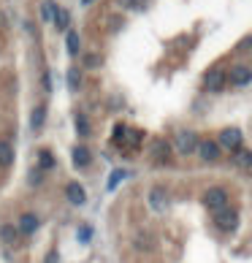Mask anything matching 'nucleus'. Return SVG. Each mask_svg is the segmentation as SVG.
Segmentation results:
<instances>
[{
	"instance_id": "obj_20",
	"label": "nucleus",
	"mask_w": 252,
	"mask_h": 263,
	"mask_svg": "<svg viewBox=\"0 0 252 263\" xmlns=\"http://www.w3.org/2000/svg\"><path fill=\"white\" fill-rule=\"evenodd\" d=\"M65 44H68V52L71 54H79V33H68Z\"/></svg>"
},
{
	"instance_id": "obj_25",
	"label": "nucleus",
	"mask_w": 252,
	"mask_h": 263,
	"mask_svg": "<svg viewBox=\"0 0 252 263\" xmlns=\"http://www.w3.org/2000/svg\"><path fill=\"white\" fill-rule=\"evenodd\" d=\"M44 263H60V258H57V250H52L49 255L44 258Z\"/></svg>"
},
{
	"instance_id": "obj_22",
	"label": "nucleus",
	"mask_w": 252,
	"mask_h": 263,
	"mask_svg": "<svg viewBox=\"0 0 252 263\" xmlns=\"http://www.w3.org/2000/svg\"><path fill=\"white\" fill-rule=\"evenodd\" d=\"M44 114H46V109H44V106H38V109L33 111V120H30V125H33V128H41V125H44Z\"/></svg>"
},
{
	"instance_id": "obj_18",
	"label": "nucleus",
	"mask_w": 252,
	"mask_h": 263,
	"mask_svg": "<svg viewBox=\"0 0 252 263\" xmlns=\"http://www.w3.org/2000/svg\"><path fill=\"white\" fill-rule=\"evenodd\" d=\"M79 84H82V76H79L76 68H71V71H68V87H71V92L79 90Z\"/></svg>"
},
{
	"instance_id": "obj_23",
	"label": "nucleus",
	"mask_w": 252,
	"mask_h": 263,
	"mask_svg": "<svg viewBox=\"0 0 252 263\" xmlns=\"http://www.w3.org/2000/svg\"><path fill=\"white\" fill-rule=\"evenodd\" d=\"M236 158H239L241 165H249V163H252V152H247V149L239 147V149H236Z\"/></svg>"
},
{
	"instance_id": "obj_17",
	"label": "nucleus",
	"mask_w": 252,
	"mask_h": 263,
	"mask_svg": "<svg viewBox=\"0 0 252 263\" xmlns=\"http://www.w3.org/2000/svg\"><path fill=\"white\" fill-rule=\"evenodd\" d=\"M38 158H41V160H38V163H41V168H46V171L54 168V158H52L49 149H41V152H38Z\"/></svg>"
},
{
	"instance_id": "obj_15",
	"label": "nucleus",
	"mask_w": 252,
	"mask_h": 263,
	"mask_svg": "<svg viewBox=\"0 0 252 263\" xmlns=\"http://www.w3.org/2000/svg\"><path fill=\"white\" fill-rule=\"evenodd\" d=\"M54 25H57V30H65V27L68 25H71V14H68L65 11V8H57V11H54Z\"/></svg>"
},
{
	"instance_id": "obj_12",
	"label": "nucleus",
	"mask_w": 252,
	"mask_h": 263,
	"mask_svg": "<svg viewBox=\"0 0 252 263\" xmlns=\"http://www.w3.org/2000/svg\"><path fill=\"white\" fill-rule=\"evenodd\" d=\"M16 231L35 233V231H38V217H35V214H22V217H19V228H16Z\"/></svg>"
},
{
	"instance_id": "obj_16",
	"label": "nucleus",
	"mask_w": 252,
	"mask_h": 263,
	"mask_svg": "<svg viewBox=\"0 0 252 263\" xmlns=\"http://www.w3.org/2000/svg\"><path fill=\"white\" fill-rule=\"evenodd\" d=\"M54 11H57V3H54V0H44V3H41V19H46V22H49V19L54 16Z\"/></svg>"
},
{
	"instance_id": "obj_5",
	"label": "nucleus",
	"mask_w": 252,
	"mask_h": 263,
	"mask_svg": "<svg viewBox=\"0 0 252 263\" xmlns=\"http://www.w3.org/2000/svg\"><path fill=\"white\" fill-rule=\"evenodd\" d=\"M196 152L201 155V160H206V163H215V160H220V144L217 141H198V147H196Z\"/></svg>"
},
{
	"instance_id": "obj_11",
	"label": "nucleus",
	"mask_w": 252,
	"mask_h": 263,
	"mask_svg": "<svg viewBox=\"0 0 252 263\" xmlns=\"http://www.w3.org/2000/svg\"><path fill=\"white\" fill-rule=\"evenodd\" d=\"M92 163V155L87 147H73V165L76 168H87V165Z\"/></svg>"
},
{
	"instance_id": "obj_14",
	"label": "nucleus",
	"mask_w": 252,
	"mask_h": 263,
	"mask_svg": "<svg viewBox=\"0 0 252 263\" xmlns=\"http://www.w3.org/2000/svg\"><path fill=\"white\" fill-rule=\"evenodd\" d=\"M0 239H3V245L14 247L16 239H19V231H16L14 226H3V228H0Z\"/></svg>"
},
{
	"instance_id": "obj_2",
	"label": "nucleus",
	"mask_w": 252,
	"mask_h": 263,
	"mask_svg": "<svg viewBox=\"0 0 252 263\" xmlns=\"http://www.w3.org/2000/svg\"><path fill=\"white\" fill-rule=\"evenodd\" d=\"M173 144H177V152L187 158V155H192L196 147H198V136L192 130H179L177 136H173Z\"/></svg>"
},
{
	"instance_id": "obj_7",
	"label": "nucleus",
	"mask_w": 252,
	"mask_h": 263,
	"mask_svg": "<svg viewBox=\"0 0 252 263\" xmlns=\"http://www.w3.org/2000/svg\"><path fill=\"white\" fill-rule=\"evenodd\" d=\"M228 82L234 84V87H247V84L252 82V71H249L247 65H236V68H230Z\"/></svg>"
},
{
	"instance_id": "obj_21",
	"label": "nucleus",
	"mask_w": 252,
	"mask_h": 263,
	"mask_svg": "<svg viewBox=\"0 0 252 263\" xmlns=\"http://www.w3.org/2000/svg\"><path fill=\"white\" fill-rule=\"evenodd\" d=\"M117 3L125 8V11H141V8H144L141 0H117Z\"/></svg>"
},
{
	"instance_id": "obj_3",
	"label": "nucleus",
	"mask_w": 252,
	"mask_h": 263,
	"mask_svg": "<svg viewBox=\"0 0 252 263\" xmlns=\"http://www.w3.org/2000/svg\"><path fill=\"white\" fill-rule=\"evenodd\" d=\"M241 141H244V136H241L239 128H225V130L220 133V139H217L220 147H225V149H230V152H236V149L241 147Z\"/></svg>"
},
{
	"instance_id": "obj_19",
	"label": "nucleus",
	"mask_w": 252,
	"mask_h": 263,
	"mask_svg": "<svg viewBox=\"0 0 252 263\" xmlns=\"http://www.w3.org/2000/svg\"><path fill=\"white\" fill-rule=\"evenodd\" d=\"M76 130L82 136H90V120H87L84 114H76Z\"/></svg>"
},
{
	"instance_id": "obj_4",
	"label": "nucleus",
	"mask_w": 252,
	"mask_h": 263,
	"mask_svg": "<svg viewBox=\"0 0 252 263\" xmlns=\"http://www.w3.org/2000/svg\"><path fill=\"white\" fill-rule=\"evenodd\" d=\"M203 84H206V90H209V92H220L222 87L228 84V73L222 71V68H211V71L203 76Z\"/></svg>"
},
{
	"instance_id": "obj_1",
	"label": "nucleus",
	"mask_w": 252,
	"mask_h": 263,
	"mask_svg": "<svg viewBox=\"0 0 252 263\" xmlns=\"http://www.w3.org/2000/svg\"><path fill=\"white\" fill-rule=\"evenodd\" d=\"M203 206H206L209 212H220L228 206V193L222 187H209L206 193H203Z\"/></svg>"
},
{
	"instance_id": "obj_24",
	"label": "nucleus",
	"mask_w": 252,
	"mask_h": 263,
	"mask_svg": "<svg viewBox=\"0 0 252 263\" xmlns=\"http://www.w3.org/2000/svg\"><path fill=\"white\" fill-rule=\"evenodd\" d=\"M125 177H128V174H125V171H114V174H111V179H109V187L114 190V187H117V184H120V182L125 179Z\"/></svg>"
},
{
	"instance_id": "obj_10",
	"label": "nucleus",
	"mask_w": 252,
	"mask_h": 263,
	"mask_svg": "<svg viewBox=\"0 0 252 263\" xmlns=\"http://www.w3.org/2000/svg\"><path fill=\"white\" fill-rule=\"evenodd\" d=\"M149 203H152V209L154 212H163L168 206V196H166V190L163 187H154L152 193H149Z\"/></svg>"
},
{
	"instance_id": "obj_26",
	"label": "nucleus",
	"mask_w": 252,
	"mask_h": 263,
	"mask_svg": "<svg viewBox=\"0 0 252 263\" xmlns=\"http://www.w3.org/2000/svg\"><path fill=\"white\" fill-rule=\"evenodd\" d=\"M82 3H84V6H90V3H95V0H82Z\"/></svg>"
},
{
	"instance_id": "obj_6",
	"label": "nucleus",
	"mask_w": 252,
	"mask_h": 263,
	"mask_svg": "<svg viewBox=\"0 0 252 263\" xmlns=\"http://www.w3.org/2000/svg\"><path fill=\"white\" fill-rule=\"evenodd\" d=\"M215 222H217L220 231H234V228L239 226V214H236L234 209H220L217 217H215Z\"/></svg>"
},
{
	"instance_id": "obj_8",
	"label": "nucleus",
	"mask_w": 252,
	"mask_h": 263,
	"mask_svg": "<svg viewBox=\"0 0 252 263\" xmlns=\"http://www.w3.org/2000/svg\"><path fill=\"white\" fill-rule=\"evenodd\" d=\"M168 152H171V147H168L166 139H154L152 147H149V155H152L158 163H166V160H168Z\"/></svg>"
},
{
	"instance_id": "obj_9",
	"label": "nucleus",
	"mask_w": 252,
	"mask_h": 263,
	"mask_svg": "<svg viewBox=\"0 0 252 263\" xmlns=\"http://www.w3.org/2000/svg\"><path fill=\"white\" fill-rule=\"evenodd\" d=\"M65 196H68V201H71V203H76V206H82V203L87 201V193H84V187H82L79 182H71V184H68V187H65Z\"/></svg>"
},
{
	"instance_id": "obj_13",
	"label": "nucleus",
	"mask_w": 252,
	"mask_h": 263,
	"mask_svg": "<svg viewBox=\"0 0 252 263\" xmlns=\"http://www.w3.org/2000/svg\"><path fill=\"white\" fill-rule=\"evenodd\" d=\"M14 163V147L8 141H0V168H8Z\"/></svg>"
}]
</instances>
